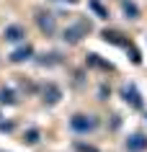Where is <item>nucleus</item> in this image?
Returning a JSON list of instances; mask_svg holds the SVG:
<instances>
[{
  "label": "nucleus",
  "instance_id": "obj_1",
  "mask_svg": "<svg viewBox=\"0 0 147 152\" xmlns=\"http://www.w3.org/2000/svg\"><path fill=\"white\" fill-rule=\"evenodd\" d=\"M98 116L96 113H85V111H78L70 116V129H72L75 134H93L98 129Z\"/></svg>",
  "mask_w": 147,
  "mask_h": 152
},
{
  "label": "nucleus",
  "instance_id": "obj_2",
  "mask_svg": "<svg viewBox=\"0 0 147 152\" xmlns=\"http://www.w3.org/2000/svg\"><path fill=\"white\" fill-rule=\"evenodd\" d=\"M119 96H121V101L129 106V108H137V111H142V108H145L142 93L137 90V85H134V83H124L121 90H119Z\"/></svg>",
  "mask_w": 147,
  "mask_h": 152
},
{
  "label": "nucleus",
  "instance_id": "obj_3",
  "mask_svg": "<svg viewBox=\"0 0 147 152\" xmlns=\"http://www.w3.org/2000/svg\"><path fill=\"white\" fill-rule=\"evenodd\" d=\"M36 26H39V31L44 36H54L57 34V18H54V13H49V10H39L36 13Z\"/></svg>",
  "mask_w": 147,
  "mask_h": 152
},
{
  "label": "nucleus",
  "instance_id": "obj_4",
  "mask_svg": "<svg viewBox=\"0 0 147 152\" xmlns=\"http://www.w3.org/2000/svg\"><path fill=\"white\" fill-rule=\"evenodd\" d=\"M3 39L8 41V44H23L26 41V26L21 23H10L3 28Z\"/></svg>",
  "mask_w": 147,
  "mask_h": 152
},
{
  "label": "nucleus",
  "instance_id": "obj_5",
  "mask_svg": "<svg viewBox=\"0 0 147 152\" xmlns=\"http://www.w3.org/2000/svg\"><path fill=\"white\" fill-rule=\"evenodd\" d=\"M41 101L47 106H57L62 101V88H59L57 83H44V88H41Z\"/></svg>",
  "mask_w": 147,
  "mask_h": 152
},
{
  "label": "nucleus",
  "instance_id": "obj_6",
  "mask_svg": "<svg viewBox=\"0 0 147 152\" xmlns=\"http://www.w3.org/2000/svg\"><path fill=\"white\" fill-rule=\"evenodd\" d=\"M29 59H34V47L29 44V41H23L18 49H13L8 54V62H13V64H21V62H29Z\"/></svg>",
  "mask_w": 147,
  "mask_h": 152
},
{
  "label": "nucleus",
  "instance_id": "obj_7",
  "mask_svg": "<svg viewBox=\"0 0 147 152\" xmlns=\"http://www.w3.org/2000/svg\"><path fill=\"white\" fill-rule=\"evenodd\" d=\"M147 150V134L145 132H132L127 137V152H145Z\"/></svg>",
  "mask_w": 147,
  "mask_h": 152
},
{
  "label": "nucleus",
  "instance_id": "obj_8",
  "mask_svg": "<svg viewBox=\"0 0 147 152\" xmlns=\"http://www.w3.org/2000/svg\"><path fill=\"white\" fill-rule=\"evenodd\" d=\"M88 31H90V23L80 21V23H75V26H70V28H65V41H70V44H78V41H80Z\"/></svg>",
  "mask_w": 147,
  "mask_h": 152
},
{
  "label": "nucleus",
  "instance_id": "obj_9",
  "mask_svg": "<svg viewBox=\"0 0 147 152\" xmlns=\"http://www.w3.org/2000/svg\"><path fill=\"white\" fill-rule=\"evenodd\" d=\"M101 39L106 41V44H116V47H121V49H127L132 44L127 36H124L121 31H111V28H106V31H101Z\"/></svg>",
  "mask_w": 147,
  "mask_h": 152
},
{
  "label": "nucleus",
  "instance_id": "obj_10",
  "mask_svg": "<svg viewBox=\"0 0 147 152\" xmlns=\"http://www.w3.org/2000/svg\"><path fill=\"white\" fill-rule=\"evenodd\" d=\"M85 64H88V67H98V70H106V72H111V70H114V64H111V62H106V59H101V57H98L96 52H90V54H88Z\"/></svg>",
  "mask_w": 147,
  "mask_h": 152
},
{
  "label": "nucleus",
  "instance_id": "obj_11",
  "mask_svg": "<svg viewBox=\"0 0 147 152\" xmlns=\"http://www.w3.org/2000/svg\"><path fill=\"white\" fill-rule=\"evenodd\" d=\"M21 142L26 144V147H34V144H39L41 142V129H36V126H29L23 132V139Z\"/></svg>",
  "mask_w": 147,
  "mask_h": 152
},
{
  "label": "nucleus",
  "instance_id": "obj_12",
  "mask_svg": "<svg viewBox=\"0 0 147 152\" xmlns=\"http://www.w3.org/2000/svg\"><path fill=\"white\" fill-rule=\"evenodd\" d=\"M121 10H124V16L129 18V21H137L139 18V5L134 0H121Z\"/></svg>",
  "mask_w": 147,
  "mask_h": 152
},
{
  "label": "nucleus",
  "instance_id": "obj_13",
  "mask_svg": "<svg viewBox=\"0 0 147 152\" xmlns=\"http://www.w3.org/2000/svg\"><path fill=\"white\" fill-rule=\"evenodd\" d=\"M18 96L13 88H0V106H16Z\"/></svg>",
  "mask_w": 147,
  "mask_h": 152
},
{
  "label": "nucleus",
  "instance_id": "obj_14",
  "mask_svg": "<svg viewBox=\"0 0 147 152\" xmlns=\"http://www.w3.org/2000/svg\"><path fill=\"white\" fill-rule=\"evenodd\" d=\"M72 150L75 152H101L96 144H88V142H83V139H75V142H72Z\"/></svg>",
  "mask_w": 147,
  "mask_h": 152
},
{
  "label": "nucleus",
  "instance_id": "obj_15",
  "mask_svg": "<svg viewBox=\"0 0 147 152\" xmlns=\"http://www.w3.org/2000/svg\"><path fill=\"white\" fill-rule=\"evenodd\" d=\"M88 5H90V10H93V13H96L98 18H108V10L103 8V5H101V3H98V0H90Z\"/></svg>",
  "mask_w": 147,
  "mask_h": 152
},
{
  "label": "nucleus",
  "instance_id": "obj_16",
  "mask_svg": "<svg viewBox=\"0 0 147 152\" xmlns=\"http://www.w3.org/2000/svg\"><path fill=\"white\" fill-rule=\"evenodd\" d=\"M127 54H129V59L134 64H142V54H139V49L134 47V44H129V47H127Z\"/></svg>",
  "mask_w": 147,
  "mask_h": 152
},
{
  "label": "nucleus",
  "instance_id": "obj_17",
  "mask_svg": "<svg viewBox=\"0 0 147 152\" xmlns=\"http://www.w3.org/2000/svg\"><path fill=\"white\" fill-rule=\"evenodd\" d=\"M108 96H111V88H106V85H101V88H98V101H106Z\"/></svg>",
  "mask_w": 147,
  "mask_h": 152
},
{
  "label": "nucleus",
  "instance_id": "obj_18",
  "mask_svg": "<svg viewBox=\"0 0 147 152\" xmlns=\"http://www.w3.org/2000/svg\"><path fill=\"white\" fill-rule=\"evenodd\" d=\"M0 132H13V121H5V124L0 121Z\"/></svg>",
  "mask_w": 147,
  "mask_h": 152
},
{
  "label": "nucleus",
  "instance_id": "obj_19",
  "mask_svg": "<svg viewBox=\"0 0 147 152\" xmlns=\"http://www.w3.org/2000/svg\"><path fill=\"white\" fill-rule=\"evenodd\" d=\"M65 3H78V0H65Z\"/></svg>",
  "mask_w": 147,
  "mask_h": 152
},
{
  "label": "nucleus",
  "instance_id": "obj_20",
  "mask_svg": "<svg viewBox=\"0 0 147 152\" xmlns=\"http://www.w3.org/2000/svg\"><path fill=\"white\" fill-rule=\"evenodd\" d=\"M145 119H147V113H145Z\"/></svg>",
  "mask_w": 147,
  "mask_h": 152
}]
</instances>
